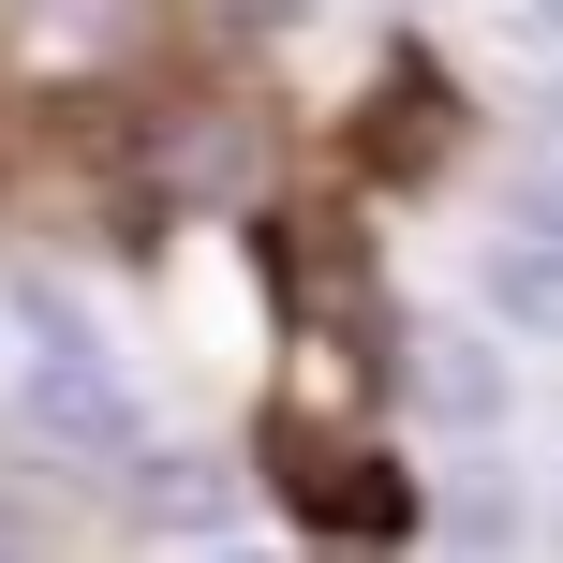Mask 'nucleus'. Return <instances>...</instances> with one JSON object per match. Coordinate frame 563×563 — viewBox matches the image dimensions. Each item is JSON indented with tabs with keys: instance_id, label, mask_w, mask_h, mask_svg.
<instances>
[{
	"instance_id": "obj_2",
	"label": "nucleus",
	"mask_w": 563,
	"mask_h": 563,
	"mask_svg": "<svg viewBox=\"0 0 563 563\" xmlns=\"http://www.w3.org/2000/svg\"><path fill=\"white\" fill-rule=\"evenodd\" d=\"M549 534H563V489H549Z\"/></svg>"
},
{
	"instance_id": "obj_3",
	"label": "nucleus",
	"mask_w": 563,
	"mask_h": 563,
	"mask_svg": "<svg viewBox=\"0 0 563 563\" xmlns=\"http://www.w3.org/2000/svg\"><path fill=\"white\" fill-rule=\"evenodd\" d=\"M223 563H253V549H223Z\"/></svg>"
},
{
	"instance_id": "obj_1",
	"label": "nucleus",
	"mask_w": 563,
	"mask_h": 563,
	"mask_svg": "<svg viewBox=\"0 0 563 563\" xmlns=\"http://www.w3.org/2000/svg\"><path fill=\"white\" fill-rule=\"evenodd\" d=\"M489 311L519 341H563V253H489Z\"/></svg>"
}]
</instances>
